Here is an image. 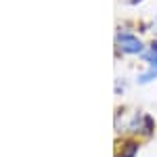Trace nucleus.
Listing matches in <instances>:
<instances>
[{
	"mask_svg": "<svg viewBox=\"0 0 157 157\" xmlns=\"http://www.w3.org/2000/svg\"><path fill=\"white\" fill-rule=\"evenodd\" d=\"M117 46L128 55H140L143 52V42L132 34H120L117 36Z\"/></svg>",
	"mask_w": 157,
	"mask_h": 157,
	"instance_id": "nucleus-1",
	"label": "nucleus"
},
{
	"mask_svg": "<svg viewBox=\"0 0 157 157\" xmlns=\"http://www.w3.org/2000/svg\"><path fill=\"white\" fill-rule=\"evenodd\" d=\"M151 48H153V50H155V52H157V40H155V42H153V44H151Z\"/></svg>",
	"mask_w": 157,
	"mask_h": 157,
	"instance_id": "nucleus-3",
	"label": "nucleus"
},
{
	"mask_svg": "<svg viewBox=\"0 0 157 157\" xmlns=\"http://www.w3.org/2000/svg\"><path fill=\"white\" fill-rule=\"evenodd\" d=\"M136 153H138V145L136 143H130V145H126V151H124L121 157H134Z\"/></svg>",
	"mask_w": 157,
	"mask_h": 157,
	"instance_id": "nucleus-2",
	"label": "nucleus"
}]
</instances>
